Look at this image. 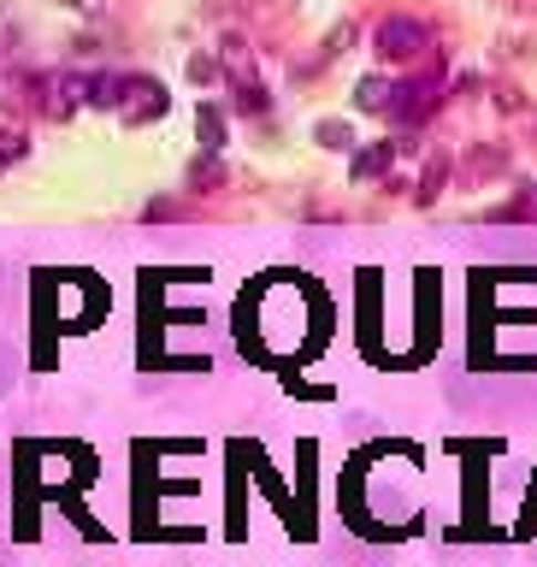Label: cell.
I'll return each mask as SVG.
<instances>
[{"label": "cell", "mask_w": 537, "mask_h": 567, "mask_svg": "<svg viewBox=\"0 0 537 567\" xmlns=\"http://www.w3.org/2000/svg\"><path fill=\"white\" fill-rule=\"evenodd\" d=\"M166 106H172L166 83L142 78V71H124V89H118V106H113L124 124H154V118H166Z\"/></svg>", "instance_id": "cell-1"}, {"label": "cell", "mask_w": 537, "mask_h": 567, "mask_svg": "<svg viewBox=\"0 0 537 567\" xmlns=\"http://www.w3.org/2000/svg\"><path fill=\"white\" fill-rule=\"evenodd\" d=\"M372 48H379V60H420V53L432 48V30H425L420 18H384L379 35H372Z\"/></svg>", "instance_id": "cell-2"}, {"label": "cell", "mask_w": 537, "mask_h": 567, "mask_svg": "<svg viewBox=\"0 0 537 567\" xmlns=\"http://www.w3.org/2000/svg\"><path fill=\"white\" fill-rule=\"evenodd\" d=\"M396 166V142H372V148L354 154V184H372V177H384Z\"/></svg>", "instance_id": "cell-3"}, {"label": "cell", "mask_w": 537, "mask_h": 567, "mask_svg": "<svg viewBox=\"0 0 537 567\" xmlns=\"http://www.w3.org/2000/svg\"><path fill=\"white\" fill-rule=\"evenodd\" d=\"M354 101H361V113H390V101H396V83H390V78H361Z\"/></svg>", "instance_id": "cell-4"}, {"label": "cell", "mask_w": 537, "mask_h": 567, "mask_svg": "<svg viewBox=\"0 0 537 567\" xmlns=\"http://www.w3.org/2000/svg\"><path fill=\"white\" fill-rule=\"evenodd\" d=\"M195 131H202V148H207V154L225 148V113H219L213 101H202V113H195Z\"/></svg>", "instance_id": "cell-5"}, {"label": "cell", "mask_w": 537, "mask_h": 567, "mask_svg": "<svg viewBox=\"0 0 537 567\" xmlns=\"http://www.w3.org/2000/svg\"><path fill=\"white\" fill-rule=\"evenodd\" d=\"M118 89H124V71H95L83 89V101L89 106H118Z\"/></svg>", "instance_id": "cell-6"}, {"label": "cell", "mask_w": 537, "mask_h": 567, "mask_svg": "<svg viewBox=\"0 0 537 567\" xmlns=\"http://www.w3.org/2000/svg\"><path fill=\"white\" fill-rule=\"evenodd\" d=\"M319 142H326V148H354L349 124H337V118H326V124H319Z\"/></svg>", "instance_id": "cell-7"}, {"label": "cell", "mask_w": 537, "mask_h": 567, "mask_svg": "<svg viewBox=\"0 0 537 567\" xmlns=\"http://www.w3.org/2000/svg\"><path fill=\"white\" fill-rule=\"evenodd\" d=\"M12 159H24V136H18V131H0V166H12Z\"/></svg>", "instance_id": "cell-8"}, {"label": "cell", "mask_w": 537, "mask_h": 567, "mask_svg": "<svg viewBox=\"0 0 537 567\" xmlns=\"http://www.w3.org/2000/svg\"><path fill=\"white\" fill-rule=\"evenodd\" d=\"M526 207H531V213H537V184H531V195H526Z\"/></svg>", "instance_id": "cell-9"}]
</instances>
